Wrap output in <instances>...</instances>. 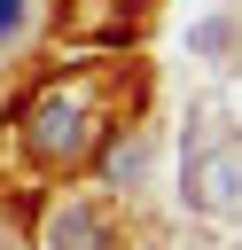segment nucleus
I'll use <instances>...</instances> for the list:
<instances>
[{
    "mask_svg": "<svg viewBox=\"0 0 242 250\" xmlns=\"http://www.w3.org/2000/svg\"><path fill=\"white\" fill-rule=\"evenodd\" d=\"M117 94H125V62H78V70L47 78V86L23 102V117H16L23 156L47 164V172L86 164V156L101 148V133L117 125Z\"/></svg>",
    "mask_w": 242,
    "mask_h": 250,
    "instance_id": "obj_1",
    "label": "nucleus"
},
{
    "mask_svg": "<svg viewBox=\"0 0 242 250\" xmlns=\"http://www.w3.org/2000/svg\"><path fill=\"white\" fill-rule=\"evenodd\" d=\"M187 203L211 219H242V141H219L187 164Z\"/></svg>",
    "mask_w": 242,
    "mask_h": 250,
    "instance_id": "obj_2",
    "label": "nucleus"
},
{
    "mask_svg": "<svg viewBox=\"0 0 242 250\" xmlns=\"http://www.w3.org/2000/svg\"><path fill=\"white\" fill-rule=\"evenodd\" d=\"M133 23H141V0H62L70 39H125Z\"/></svg>",
    "mask_w": 242,
    "mask_h": 250,
    "instance_id": "obj_3",
    "label": "nucleus"
},
{
    "mask_svg": "<svg viewBox=\"0 0 242 250\" xmlns=\"http://www.w3.org/2000/svg\"><path fill=\"white\" fill-rule=\"evenodd\" d=\"M47 250H109V211L101 203H62L47 219Z\"/></svg>",
    "mask_w": 242,
    "mask_h": 250,
    "instance_id": "obj_4",
    "label": "nucleus"
},
{
    "mask_svg": "<svg viewBox=\"0 0 242 250\" xmlns=\"http://www.w3.org/2000/svg\"><path fill=\"white\" fill-rule=\"evenodd\" d=\"M141 164H148V156H141V141H117V148H109V180H133Z\"/></svg>",
    "mask_w": 242,
    "mask_h": 250,
    "instance_id": "obj_5",
    "label": "nucleus"
},
{
    "mask_svg": "<svg viewBox=\"0 0 242 250\" xmlns=\"http://www.w3.org/2000/svg\"><path fill=\"white\" fill-rule=\"evenodd\" d=\"M23 16H31V0H0V39H16V31H23Z\"/></svg>",
    "mask_w": 242,
    "mask_h": 250,
    "instance_id": "obj_6",
    "label": "nucleus"
},
{
    "mask_svg": "<svg viewBox=\"0 0 242 250\" xmlns=\"http://www.w3.org/2000/svg\"><path fill=\"white\" fill-rule=\"evenodd\" d=\"M195 47H203V55H219V47H226V23H219V16H211V23H195Z\"/></svg>",
    "mask_w": 242,
    "mask_h": 250,
    "instance_id": "obj_7",
    "label": "nucleus"
}]
</instances>
